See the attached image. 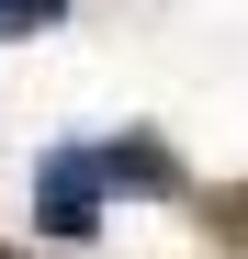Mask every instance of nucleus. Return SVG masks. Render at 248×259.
<instances>
[{
	"mask_svg": "<svg viewBox=\"0 0 248 259\" xmlns=\"http://www.w3.org/2000/svg\"><path fill=\"white\" fill-rule=\"evenodd\" d=\"M46 23H68V0H0V34H46Z\"/></svg>",
	"mask_w": 248,
	"mask_h": 259,
	"instance_id": "4",
	"label": "nucleus"
},
{
	"mask_svg": "<svg viewBox=\"0 0 248 259\" xmlns=\"http://www.w3.org/2000/svg\"><path fill=\"white\" fill-rule=\"evenodd\" d=\"M91 158H102V192H136V203H181L192 192V169L158 147V136H102Z\"/></svg>",
	"mask_w": 248,
	"mask_h": 259,
	"instance_id": "2",
	"label": "nucleus"
},
{
	"mask_svg": "<svg viewBox=\"0 0 248 259\" xmlns=\"http://www.w3.org/2000/svg\"><path fill=\"white\" fill-rule=\"evenodd\" d=\"M203 237H215L226 259H248V181H226V192H203Z\"/></svg>",
	"mask_w": 248,
	"mask_h": 259,
	"instance_id": "3",
	"label": "nucleus"
},
{
	"mask_svg": "<svg viewBox=\"0 0 248 259\" xmlns=\"http://www.w3.org/2000/svg\"><path fill=\"white\" fill-rule=\"evenodd\" d=\"M0 259H23V248H0Z\"/></svg>",
	"mask_w": 248,
	"mask_h": 259,
	"instance_id": "5",
	"label": "nucleus"
},
{
	"mask_svg": "<svg viewBox=\"0 0 248 259\" xmlns=\"http://www.w3.org/2000/svg\"><path fill=\"white\" fill-rule=\"evenodd\" d=\"M34 226L46 237H91L102 226V158L91 147H46L34 158Z\"/></svg>",
	"mask_w": 248,
	"mask_h": 259,
	"instance_id": "1",
	"label": "nucleus"
}]
</instances>
